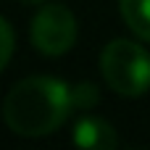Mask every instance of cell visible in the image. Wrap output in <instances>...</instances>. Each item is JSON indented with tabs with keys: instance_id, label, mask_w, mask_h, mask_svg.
<instances>
[{
	"instance_id": "cell-1",
	"label": "cell",
	"mask_w": 150,
	"mask_h": 150,
	"mask_svg": "<svg viewBox=\"0 0 150 150\" xmlns=\"http://www.w3.org/2000/svg\"><path fill=\"white\" fill-rule=\"evenodd\" d=\"M74 111L71 87L53 76H29L11 87L3 103V119L21 137H45L61 129Z\"/></svg>"
},
{
	"instance_id": "cell-2",
	"label": "cell",
	"mask_w": 150,
	"mask_h": 150,
	"mask_svg": "<svg viewBox=\"0 0 150 150\" xmlns=\"http://www.w3.org/2000/svg\"><path fill=\"white\" fill-rule=\"evenodd\" d=\"M100 71L105 84L124 98H140L150 90V53L140 42H108L100 55Z\"/></svg>"
},
{
	"instance_id": "cell-3",
	"label": "cell",
	"mask_w": 150,
	"mask_h": 150,
	"mask_svg": "<svg viewBox=\"0 0 150 150\" xmlns=\"http://www.w3.org/2000/svg\"><path fill=\"white\" fill-rule=\"evenodd\" d=\"M76 42V18L63 3H45L32 18V45L42 55H63Z\"/></svg>"
},
{
	"instance_id": "cell-4",
	"label": "cell",
	"mask_w": 150,
	"mask_h": 150,
	"mask_svg": "<svg viewBox=\"0 0 150 150\" xmlns=\"http://www.w3.org/2000/svg\"><path fill=\"white\" fill-rule=\"evenodd\" d=\"M74 145L76 148H87V150H111L119 145L116 129L98 116H82L74 124Z\"/></svg>"
},
{
	"instance_id": "cell-5",
	"label": "cell",
	"mask_w": 150,
	"mask_h": 150,
	"mask_svg": "<svg viewBox=\"0 0 150 150\" xmlns=\"http://www.w3.org/2000/svg\"><path fill=\"white\" fill-rule=\"evenodd\" d=\"M119 11L124 24L140 40L150 42V0H119Z\"/></svg>"
},
{
	"instance_id": "cell-6",
	"label": "cell",
	"mask_w": 150,
	"mask_h": 150,
	"mask_svg": "<svg viewBox=\"0 0 150 150\" xmlns=\"http://www.w3.org/2000/svg\"><path fill=\"white\" fill-rule=\"evenodd\" d=\"M71 98H74V111H90L92 105H98L100 92L92 82H79L71 87Z\"/></svg>"
},
{
	"instance_id": "cell-7",
	"label": "cell",
	"mask_w": 150,
	"mask_h": 150,
	"mask_svg": "<svg viewBox=\"0 0 150 150\" xmlns=\"http://www.w3.org/2000/svg\"><path fill=\"white\" fill-rule=\"evenodd\" d=\"M11 55H13V29H11V24L0 16V71L8 66Z\"/></svg>"
},
{
	"instance_id": "cell-8",
	"label": "cell",
	"mask_w": 150,
	"mask_h": 150,
	"mask_svg": "<svg viewBox=\"0 0 150 150\" xmlns=\"http://www.w3.org/2000/svg\"><path fill=\"white\" fill-rule=\"evenodd\" d=\"M18 3H24V5H40V3H45V0H18Z\"/></svg>"
}]
</instances>
